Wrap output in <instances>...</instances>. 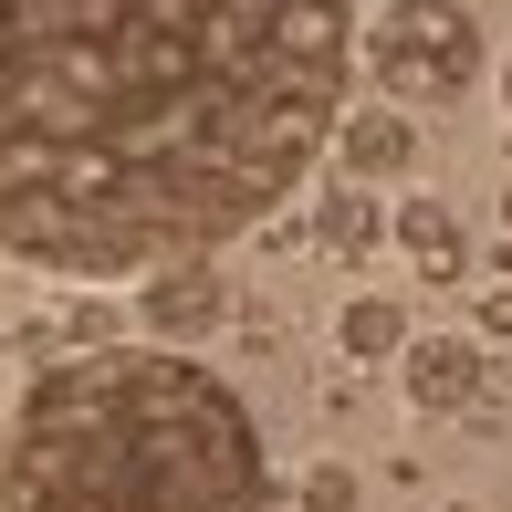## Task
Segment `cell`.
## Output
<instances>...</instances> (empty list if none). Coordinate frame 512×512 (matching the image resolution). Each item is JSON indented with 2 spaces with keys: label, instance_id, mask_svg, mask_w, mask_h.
Segmentation results:
<instances>
[{
  "label": "cell",
  "instance_id": "cell-1",
  "mask_svg": "<svg viewBox=\"0 0 512 512\" xmlns=\"http://www.w3.org/2000/svg\"><path fill=\"white\" fill-rule=\"evenodd\" d=\"M356 0H0V262L147 283L314 178Z\"/></svg>",
  "mask_w": 512,
  "mask_h": 512
},
{
  "label": "cell",
  "instance_id": "cell-2",
  "mask_svg": "<svg viewBox=\"0 0 512 512\" xmlns=\"http://www.w3.org/2000/svg\"><path fill=\"white\" fill-rule=\"evenodd\" d=\"M262 492L241 387L168 345L42 366L0 439V512H262Z\"/></svg>",
  "mask_w": 512,
  "mask_h": 512
},
{
  "label": "cell",
  "instance_id": "cell-3",
  "mask_svg": "<svg viewBox=\"0 0 512 512\" xmlns=\"http://www.w3.org/2000/svg\"><path fill=\"white\" fill-rule=\"evenodd\" d=\"M356 63H366L377 95L439 105V95H460L481 74V11L471 0H387V11H366Z\"/></svg>",
  "mask_w": 512,
  "mask_h": 512
},
{
  "label": "cell",
  "instance_id": "cell-4",
  "mask_svg": "<svg viewBox=\"0 0 512 512\" xmlns=\"http://www.w3.org/2000/svg\"><path fill=\"white\" fill-rule=\"evenodd\" d=\"M220 314H230V283H220L209 262H168V272L136 283V324H147L157 345H199Z\"/></svg>",
  "mask_w": 512,
  "mask_h": 512
},
{
  "label": "cell",
  "instance_id": "cell-5",
  "mask_svg": "<svg viewBox=\"0 0 512 512\" xmlns=\"http://www.w3.org/2000/svg\"><path fill=\"white\" fill-rule=\"evenodd\" d=\"M398 377H408V408L460 418V408L481 398V377H492V366H481L471 335H408V345H398Z\"/></svg>",
  "mask_w": 512,
  "mask_h": 512
},
{
  "label": "cell",
  "instance_id": "cell-6",
  "mask_svg": "<svg viewBox=\"0 0 512 512\" xmlns=\"http://www.w3.org/2000/svg\"><path fill=\"white\" fill-rule=\"evenodd\" d=\"M335 147H345V178H398L408 157H418V136H408V115L398 105H356V115H335Z\"/></svg>",
  "mask_w": 512,
  "mask_h": 512
},
{
  "label": "cell",
  "instance_id": "cell-7",
  "mask_svg": "<svg viewBox=\"0 0 512 512\" xmlns=\"http://www.w3.org/2000/svg\"><path fill=\"white\" fill-rule=\"evenodd\" d=\"M398 251L429 272V283H460V262H471V241H460V220H450L439 199H408V209H398Z\"/></svg>",
  "mask_w": 512,
  "mask_h": 512
},
{
  "label": "cell",
  "instance_id": "cell-8",
  "mask_svg": "<svg viewBox=\"0 0 512 512\" xmlns=\"http://www.w3.org/2000/svg\"><path fill=\"white\" fill-rule=\"evenodd\" d=\"M335 345L356 366H387L408 345V304H387V293H356V304H345V324H335Z\"/></svg>",
  "mask_w": 512,
  "mask_h": 512
},
{
  "label": "cell",
  "instance_id": "cell-9",
  "mask_svg": "<svg viewBox=\"0 0 512 512\" xmlns=\"http://www.w3.org/2000/svg\"><path fill=\"white\" fill-rule=\"evenodd\" d=\"M314 241L335 251V262H356V251L377 241V199H366L356 178H345V189H324V209H314Z\"/></svg>",
  "mask_w": 512,
  "mask_h": 512
},
{
  "label": "cell",
  "instance_id": "cell-10",
  "mask_svg": "<svg viewBox=\"0 0 512 512\" xmlns=\"http://www.w3.org/2000/svg\"><path fill=\"white\" fill-rule=\"evenodd\" d=\"M304 512H356V471H335V460L304 471Z\"/></svg>",
  "mask_w": 512,
  "mask_h": 512
},
{
  "label": "cell",
  "instance_id": "cell-11",
  "mask_svg": "<svg viewBox=\"0 0 512 512\" xmlns=\"http://www.w3.org/2000/svg\"><path fill=\"white\" fill-rule=\"evenodd\" d=\"M481 335H502V345H512V293H481Z\"/></svg>",
  "mask_w": 512,
  "mask_h": 512
},
{
  "label": "cell",
  "instance_id": "cell-12",
  "mask_svg": "<svg viewBox=\"0 0 512 512\" xmlns=\"http://www.w3.org/2000/svg\"><path fill=\"white\" fill-rule=\"evenodd\" d=\"M502 105H512V53H502Z\"/></svg>",
  "mask_w": 512,
  "mask_h": 512
}]
</instances>
